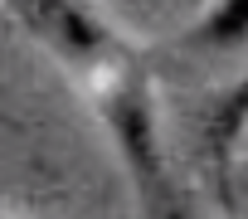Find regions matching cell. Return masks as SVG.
Instances as JSON below:
<instances>
[{
	"instance_id": "6da1fadb",
	"label": "cell",
	"mask_w": 248,
	"mask_h": 219,
	"mask_svg": "<svg viewBox=\"0 0 248 219\" xmlns=\"http://www.w3.org/2000/svg\"><path fill=\"white\" fill-rule=\"evenodd\" d=\"M93 97V112L107 127V141L122 161L141 219H200L185 200V190L170 175L166 146H161V112H156V93H151V68L141 49L132 59H122L112 73L83 88Z\"/></svg>"
},
{
	"instance_id": "3957f363",
	"label": "cell",
	"mask_w": 248,
	"mask_h": 219,
	"mask_svg": "<svg viewBox=\"0 0 248 219\" xmlns=\"http://www.w3.org/2000/svg\"><path fill=\"white\" fill-rule=\"evenodd\" d=\"M243 132H248V73H243L238 83H229V88L204 107V122H200L204 156H209L219 200H224L229 209H233V175H238V146H243Z\"/></svg>"
},
{
	"instance_id": "277c9868",
	"label": "cell",
	"mask_w": 248,
	"mask_h": 219,
	"mask_svg": "<svg viewBox=\"0 0 248 219\" xmlns=\"http://www.w3.org/2000/svg\"><path fill=\"white\" fill-rule=\"evenodd\" d=\"M180 49L190 54H248V0H209L204 15L180 34Z\"/></svg>"
},
{
	"instance_id": "8992f818",
	"label": "cell",
	"mask_w": 248,
	"mask_h": 219,
	"mask_svg": "<svg viewBox=\"0 0 248 219\" xmlns=\"http://www.w3.org/2000/svg\"><path fill=\"white\" fill-rule=\"evenodd\" d=\"M238 171H243V175H248V161H238Z\"/></svg>"
},
{
	"instance_id": "52a82bcc",
	"label": "cell",
	"mask_w": 248,
	"mask_h": 219,
	"mask_svg": "<svg viewBox=\"0 0 248 219\" xmlns=\"http://www.w3.org/2000/svg\"><path fill=\"white\" fill-rule=\"evenodd\" d=\"M0 219H10V214H0Z\"/></svg>"
},
{
	"instance_id": "5b68a950",
	"label": "cell",
	"mask_w": 248,
	"mask_h": 219,
	"mask_svg": "<svg viewBox=\"0 0 248 219\" xmlns=\"http://www.w3.org/2000/svg\"><path fill=\"white\" fill-rule=\"evenodd\" d=\"M107 5H122V10H137L141 0H107Z\"/></svg>"
},
{
	"instance_id": "7a4b0ae2",
	"label": "cell",
	"mask_w": 248,
	"mask_h": 219,
	"mask_svg": "<svg viewBox=\"0 0 248 219\" xmlns=\"http://www.w3.org/2000/svg\"><path fill=\"white\" fill-rule=\"evenodd\" d=\"M20 30L54 54L59 68H68L83 88L112 73L122 59H132L137 44H127L88 0H5Z\"/></svg>"
}]
</instances>
